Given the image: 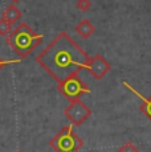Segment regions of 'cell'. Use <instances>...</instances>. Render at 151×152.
<instances>
[{"label": "cell", "mask_w": 151, "mask_h": 152, "mask_svg": "<svg viewBox=\"0 0 151 152\" xmlns=\"http://www.w3.org/2000/svg\"><path fill=\"white\" fill-rule=\"evenodd\" d=\"M90 57L66 32L59 33L37 54L36 62L57 82L88 69Z\"/></svg>", "instance_id": "6da1fadb"}, {"label": "cell", "mask_w": 151, "mask_h": 152, "mask_svg": "<svg viewBox=\"0 0 151 152\" xmlns=\"http://www.w3.org/2000/svg\"><path fill=\"white\" fill-rule=\"evenodd\" d=\"M44 40L43 34H39L27 23H20L19 25L5 36V42L11 46L19 58H27Z\"/></svg>", "instance_id": "7a4b0ae2"}, {"label": "cell", "mask_w": 151, "mask_h": 152, "mask_svg": "<svg viewBox=\"0 0 151 152\" xmlns=\"http://www.w3.org/2000/svg\"><path fill=\"white\" fill-rule=\"evenodd\" d=\"M49 145L54 152H78L84 147V142L72 126H65L51 139Z\"/></svg>", "instance_id": "3957f363"}, {"label": "cell", "mask_w": 151, "mask_h": 152, "mask_svg": "<svg viewBox=\"0 0 151 152\" xmlns=\"http://www.w3.org/2000/svg\"><path fill=\"white\" fill-rule=\"evenodd\" d=\"M57 90L68 101L78 99L86 93H90V89L88 87V85L84 82V80H81L78 74H73L70 77L65 78V80L57 82Z\"/></svg>", "instance_id": "277c9868"}, {"label": "cell", "mask_w": 151, "mask_h": 152, "mask_svg": "<svg viewBox=\"0 0 151 152\" xmlns=\"http://www.w3.org/2000/svg\"><path fill=\"white\" fill-rule=\"evenodd\" d=\"M64 115L66 116V119H69V122L73 126L80 127L92 116V110L78 98L69 101L68 107L64 110Z\"/></svg>", "instance_id": "5b68a950"}, {"label": "cell", "mask_w": 151, "mask_h": 152, "mask_svg": "<svg viewBox=\"0 0 151 152\" xmlns=\"http://www.w3.org/2000/svg\"><path fill=\"white\" fill-rule=\"evenodd\" d=\"M110 69H111V65H110L109 61H107L103 56L95 54L94 57L90 58V61H89V66H88L86 70L90 73L93 78H95V80H101V78H103L107 73L110 72Z\"/></svg>", "instance_id": "8992f818"}, {"label": "cell", "mask_w": 151, "mask_h": 152, "mask_svg": "<svg viewBox=\"0 0 151 152\" xmlns=\"http://www.w3.org/2000/svg\"><path fill=\"white\" fill-rule=\"evenodd\" d=\"M74 31H76V33H77L80 37H82V39L86 40V39H89V37H90L92 34L95 32V27L92 24L90 21H89L88 19H84V20H81L77 25H76Z\"/></svg>", "instance_id": "52a82bcc"}, {"label": "cell", "mask_w": 151, "mask_h": 152, "mask_svg": "<svg viewBox=\"0 0 151 152\" xmlns=\"http://www.w3.org/2000/svg\"><path fill=\"white\" fill-rule=\"evenodd\" d=\"M21 16H23V15H21V11H20L19 8H17L16 5L13 4V3L8 5V7L5 8V10L3 11V13H1V17H3V19L7 20V21L11 23L12 25L16 24V23L19 21L20 19H21Z\"/></svg>", "instance_id": "ba28073f"}, {"label": "cell", "mask_w": 151, "mask_h": 152, "mask_svg": "<svg viewBox=\"0 0 151 152\" xmlns=\"http://www.w3.org/2000/svg\"><path fill=\"white\" fill-rule=\"evenodd\" d=\"M123 85L127 87V89L130 90V91H133V93H134V94L136 95V97H138V98L142 101V104H141V111L144 114V115L147 116V118L150 119V121H151V95H150L149 98H143V97H142V95L139 94V93H138V91H136V90L134 89V87H131V86H130V83H129V82H123Z\"/></svg>", "instance_id": "9c48e42d"}, {"label": "cell", "mask_w": 151, "mask_h": 152, "mask_svg": "<svg viewBox=\"0 0 151 152\" xmlns=\"http://www.w3.org/2000/svg\"><path fill=\"white\" fill-rule=\"evenodd\" d=\"M11 31H12V24L1 17L0 19V36H7L8 33H11Z\"/></svg>", "instance_id": "30bf717a"}, {"label": "cell", "mask_w": 151, "mask_h": 152, "mask_svg": "<svg viewBox=\"0 0 151 152\" xmlns=\"http://www.w3.org/2000/svg\"><path fill=\"white\" fill-rule=\"evenodd\" d=\"M117 152H141L139 148L136 147L135 144H133L131 142H126L125 144H122L119 148H118Z\"/></svg>", "instance_id": "8fae6325"}, {"label": "cell", "mask_w": 151, "mask_h": 152, "mask_svg": "<svg viewBox=\"0 0 151 152\" xmlns=\"http://www.w3.org/2000/svg\"><path fill=\"white\" fill-rule=\"evenodd\" d=\"M76 7H77V10L82 11V12H86V11L90 10L92 1H90V0H77V3H76Z\"/></svg>", "instance_id": "7c38bea8"}, {"label": "cell", "mask_w": 151, "mask_h": 152, "mask_svg": "<svg viewBox=\"0 0 151 152\" xmlns=\"http://www.w3.org/2000/svg\"><path fill=\"white\" fill-rule=\"evenodd\" d=\"M19 62H21V58H13V60H1V58H0V70L7 65H11V64H19Z\"/></svg>", "instance_id": "4fadbf2b"}, {"label": "cell", "mask_w": 151, "mask_h": 152, "mask_svg": "<svg viewBox=\"0 0 151 152\" xmlns=\"http://www.w3.org/2000/svg\"><path fill=\"white\" fill-rule=\"evenodd\" d=\"M11 1L13 3V4H16V3H19V1H21V0H11Z\"/></svg>", "instance_id": "5bb4252c"}, {"label": "cell", "mask_w": 151, "mask_h": 152, "mask_svg": "<svg viewBox=\"0 0 151 152\" xmlns=\"http://www.w3.org/2000/svg\"><path fill=\"white\" fill-rule=\"evenodd\" d=\"M17 152H24V151H21V150H19V151H17Z\"/></svg>", "instance_id": "9a60e30c"}]
</instances>
